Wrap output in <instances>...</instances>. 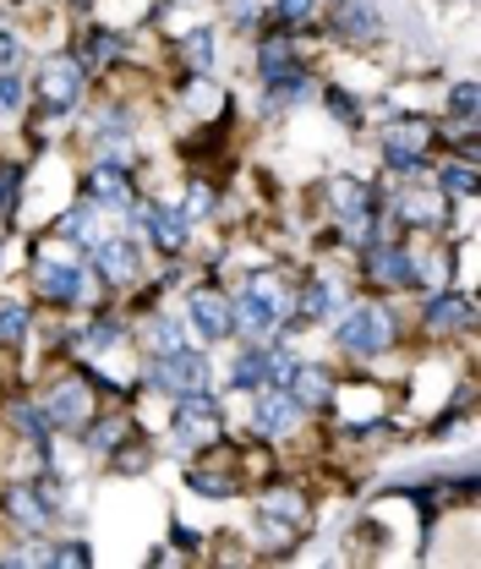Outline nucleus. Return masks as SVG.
Segmentation results:
<instances>
[{"instance_id": "1", "label": "nucleus", "mask_w": 481, "mask_h": 569, "mask_svg": "<svg viewBox=\"0 0 481 569\" xmlns=\"http://www.w3.org/2000/svg\"><path fill=\"white\" fill-rule=\"evenodd\" d=\"M329 323H334L340 356H350V361H383V356L400 346V318H394V307L383 296H367V301H350L344 296V307Z\"/></svg>"}, {"instance_id": "2", "label": "nucleus", "mask_w": 481, "mask_h": 569, "mask_svg": "<svg viewBox=\"0 0 481 569\" xmlns=\"http://www.w3.org/2000/svg\"><path fill=\"white\" fill-rule=\"evenodd\" d=\"M432 148H438V121L432 116L389 110V127L378 138V153H383V170L400 176V187L432 181Z\"/></svg>"}, {"instance_id": "3", "label": "nucleus", "mask_w": 481, "mask_h": 569, "mask_svg": "<svg viewBox=\"0 0 481 569\" xmlns=\"http://www.w3.org/2000/svg\"><path fill=\"white\" fill-rule=\"evenodd\" d=\"M290 290L295 284H284L269 269H258V274H247V280L230 290V312H236V340H274L279 329H284V318H290Z\"/></svg>"}, {"instance_id": "4", "label": "nucleus", "mask_w": 481, "mask_h": 569, "mask_svg": "<svg viewBox=\"0 0 481 569\" xmlns=\"http://www.w3.org/2000/svg\"><path fill=\"white\" fill-rule=\"evenodd\" d=\"M213 438H224V406L213 389H192L170 400V449L176 455H203Z\"/></svg>"}, {"instance_id": "5", "label": "nucleus", "mask_w": 481, "mask_h": 569, "mask_svg": "<svg viewBox=\"0 0 481 569\" xmlns=\"http://www.w3.org/2000/svg\"><path fill=\"white\" fill-rule=\"evenodd\" d=\"M138 389L148 395H192V389H213V356L203 346H181V351H164V356H148V372H142Z\"/></svg>"}, {"instance_id": "6", "label": "nucleus", "mask_w": 481, "mask_h": 569, "mask_svg": "<svg viewBox=\"0 0 481 569\" xmlns=\"http://www.w3.org/2000/svg\"><path fill=\"white\" fill-rule=\"evenodd\" d=\"M355 274L372 296H415V269H411V241L383 236L372 247L355 252Z\"/></svg>"}, {"instance_id": "7", "label": "nucleus", "mask_w": 481, "mask_h": 569, "mask_svg": "<svg viewBox=\"0 0 481 569\" xmlns=\"http://www.w3.org/2000/svg\"><path fill=\"white\" fill-rule=\"evenodd\" d=\"M33 406H39V417L50 422L56 438H77L82 427L93 422V411H99V389H93L82 372H67V378H56Z\"/></svg>"}, {"instance_id": "8", "label": "nucleus", "mask_w": 481, "mask_h": 569, "mask_svg": "<svg viewBox=\"0 0 481 569\" xmlns=\"http://www.w3.org/2000/svg\"><path fill=\"white\" fill-rule=\"evenodd\" d=\"M82 93H88V71L77 67V56H50L33 71V99L44 104L50 121H71L82 110Z\"/></svg>"}, {"instance_id": "9", "label": "nucleus", "mask_w": 481, "mask_h": 569, "mask_svg": "<svg viewBox=\"0 0 481 569\" xmlns=\"http://www.w3.org/2000/svg\"><path fill=\"white\" fill-rule=\"evenodd\" d=\"M82 258H88V269L110 284V290H132V284L148 274V263H142V236H132V230H104Z\"/></svg>"}, {"instance_id": "10", "label": "nucleus", "mask_w": 481, "mask_h": 569, "mask_svg": "<svg viewBox=\"0 0 481 569\" xmlns=\"http://www.w3.org/2000/svg\"><path fill=\"white\" fill-rule=\"evenodd\" d=\"M421 329L432 340H449V335H477V296L471 284H438V290H421Z\"/></svg>"}, {"instance_id": "11", "label": "nucleus", "mask_w": 481, "mask_h": 569, "mask_svg": "<svg viewBox=\"0 0 481 569\" xmlns=\"http://www.w3.org/2000/svg\"><path fill=\"white\" fill-rule=\"evenodd\" d=\"M181 312H187V329L203 340V346H224V340H236V312H230V290L219 280H198L187 284V301H181Z\"/></svg>"}, {"instance_id": "12", "label": "nucleus", "mask_w": 481, "mask_h": 569, "mask_svg": "<svg viewBox=\"0 0 481 569\" xmlns=\"http://www.w3.org/2000/svg\"><path fill=\"white\" fill-rule=\"evenodd\" d=\"M323 28H329V39L344 44V50H372V44L389 33V22H383V11H378L372 0H334V6L323 11Z\"/></svg>"}, {"instance_id": "13", "label": "nucleus", "mask_w": 481, "mask_h": 569, "mask_svg": "<svg viewBox=\"0 0 481 569\" xmlns=\"http://www.w3.org/2000/svg\"><path fill=\"white\" fill-rule=\"evenodd\" d=\"M307 422V411L290 400V389L284 383H263V389H252V438H263V443H284L290 432H301Z\"/></svg>"}, {"instance_id": "14", "label": "nucleus", "mask_w": 481, "mask_h": 569, "mask_svg": "<svg viewBox=\"0 0 481 569\" xmlns=\"http://www.w3.org/2000/svg\"><path fill=\"white\" fill-rule=\"evenodd\" d=\"M290 400L301 406V411H312V417H334L340 411V378H334V367L329 361H295V372H290Z\"/></svg>"}, {"instance_id": "15", "label": "nucleus", "mask_w": 481, "mask_h": 569, "mask_svg": "<svg viewBox=\"0 0 481 569\" xmlns=\"http://www.w3.org/2000/svg\"><path fill=\"white\" fill-rule=\"evenodd\" d=\"M82 192H88L104 213H127L142 198L138 192V170H132V164H116V159H93V164H88Z\"/></svg>"}, {"instance_id": "16", "label": "nucleus", "mask_w": 481, "mask_h": 569, "mask_svg": "<svg viewBox=\"0 0 481 569\" xmlns=\"http://www.w3.org/2000/svg\"><path fill=\"white\" fill-rule=\"evenodd\" d=\"M127 50H132V33H121V28H110V22H93V28H82V39H77V67L88 71V77H104V71H116L127 61Z\"/></svg>"}, {"instance_id": "17", "label": "nucleus", "mask_w": 481, "mask_h": 569, "mask_svg": "<svg viewBox=\"0 0 481 569\" xmlns=\"http://www.w3.org/2000/svg\"><path fill=\"white\" fill-rule=\"evenodd\" d=\"M0 515H6L22 537H50V531H56V520H50L44 498L33 493V482H6V488H0Z\"/></svg>"}, {"instance_id": "18", "label": "nucleus", "mask_w": 481, "mask_h": 569, "mask_svg": "<svg viewBox=\"0 0 481 569\" xmlns=\"http://www.w3.org/2000/svg\"><path fill=\"white\" fill-rule=\"evenodd\" d=\"M312 93H318V82H312V71H290V77H274V82H263V99H258V116L263 121H284V116H295V110H307L312 104Z\"/></svg>"}, {"instance_id": "19", "label": "nucleus", "mask_w": 481, "mask_h": 569, "mask_svg": "<svg viewBox=\"0 0 481 569\" xmlns=\"http://www.w3.org/2000/svg\"><path fill=\"white\" fill-rule=\"evenodd\" d=\"M127 335H132V329H127V318H121V312H110V307H93V318L71 329V351L93 361V356L116 351V346H121Z\"/></svg>"}, {"instance_id": "20", "label": "nucleus", "mask_w": 481, "mask_h": 569, "mask_svg": "<svg viewBox=\"0 0 481 569\" xmlns=\"http://www.w3.org/2000/svg\"><path fill=\"white\" fill-rule=\"evenodd\" d=\"M0 417H6V427H11L17 438H28V443H33V449L44 455L39 466H56V443H61V438L50 432V422L39 417V406H33V400H22V395H11V400L0 406Z\"/></svg>"}, {"instance_id": "21", "label": "nucleus", "mask_w": 481, "mask_h": 569, "mask_svg": "<svg viewBox=\"0 0 481 569\" xmlns=\"http://www.w3.org/2000/svg\"><path fill=\"white\" fill-rule=\"evenodd\" d=\"M252 67L263 82H274V77H290V71H301V33H274V28H263V39H258V56H252Z\"/></svg>"}, {"instance_id": "22", "label": "nucleus", "mask_w": 481, "mask_h": 569, "mask_svg": "<svg viewBox=\"0 0 481 569\" xmlns=\"http://www.w3.org/2000/svg\"><path fill=\"white\" fill-rule=\"evenodd\" d=\"M263 383H269V340H236V356L224 367V389L252 395Z\"/></svg>"}, {"instance_id": "23", "label": "nucleus", "mask_w": 481, "mask_h": 569, "mask_svg": "<svg viewBox=\"0 0 481 569\" xmlns=\"http://www.w3.org/2000/svg\"><path fill=\"white\" fill-rule=\"evenodd\" d=\"M132 432H138V422H132L127 411H104V406H99V411H93V422L77 432V443H82V455L104 460V455H110V449H121Z\"/></svg>"}, {"instance_id": "24", "label": "nucleus", "mask_w": 481, "mask_h": 569, "mask_svg": "<svg viewBox=\"0 0 481 569\" xmlns=\"http://www.w3.org/2000/svg\"><path fill=\"white\" fill-rule=\"evenodd\" d=\"M378 198H383V187H372V181H361V176H329V187H323V203H329L334 219L372 213L378 209Z\"/></svg>"}, {"instance_id": "25", "label": "nucleus", "mask_w": 481, "mask_h": 569, "mask_svg": "<svg viewBox=\"0 0 481 569\" xmlns=\"http://www.w3.org/2000/svg\"><path fill=\"white\" fill-rule=\"evenodd\" d=\"M104 236V209L82 192V198H71V209L56 219V241H71L77 252H88L93 241Z\"/></svg>"}, {"instance_id": "26", "label": "nucleus", "mask_w": 481, "mask_h": 569, "mask_svg": "<svg viewBox=\"0 0 481 569\" xmlns=\"http://www.w3.org/2000/svg\"><path fill=\"white\" fill-rule=\"evenodd\" d=\"M258 515H269V520H279V526L307 531V520H312V498L301 493L295 482H274V488H263V498H258Z\"/></svg>"}, {"instance_id": "27", "label": "nucleus", "mask_w": 481, "mask_h": 569, "mask_svg": "<svg viewBox=\"0 0 481 569\" xmlns=\"http://www.w3.org/2000/svg\"><path fill=\"white\" fill-rule=\"evenodd\" d=\"M432 187L449 198V203H460V209H471L481 198V176L477 164H465V159H443V164H432Z\"/></svg>"}, {"instance_id": "28", "label": "nucleus", "mask_w": 481, "mask_h": 569, "mask_svg": "<svg viewBox=\"0 0 481 569\" xmlns=\"http://www.w3.org/2000/svg\"><path fill=\"white\" fill-rule=\"evenodd\" d=\"M323 22V0H274L263 6V22L258 28H274V33H312Z\"/></svg>"}, {"instance_id": "29", "label": "nucleus", "mask_w": 481, "mask_h": 569, "mask_svg": "<svg viewBox=\"0 0 481 569\" xmlns=\"http://www.w3.org/2000/svg\"><path fill=\"white\" fill-rule=\"evenodd\" d=\"M213 50H219V33H213V22H198V28H187V33H176V67L181 71H213Z\"/></svg>"}, {"instance_id": "30", "label": "nucleus", "mask_w": 481, "mask_h": 569, "mask_svg": "<svg viewBox=\"0 0 481 569\" xmlns=\"http://www.w3.org/2000/svg\"><path fill=\"white\" fill-rule=\"evenodd\" d=\"M132 340H138L148 356H164V351L192 346V340H187V329H181V318H164V312H148L138 329H132Z\"/></svg>"}, {"instance_id": "31", "label": "nucleus", "mask_w": 481, "mask_h": 569, "mask_svg": "<svg viewBox=\"0 0 481 569\" xmlns=\"http://www.w3.org/2000/svg\"><path fill=\"white\" fill-rule=\"evenodd\" d=\"M318 99H323V110L334 116V127H344V132H361V127H367V99H361V93H350L340 82H323Z\"/></svg>"}, {"instance_id": "32", "label": "nucleus", "mask_w": 481, "mask_h": 569, "mask_svg": "<svg viewBox=\"0 0 481 569\" xmlns=\"http://www.w3.org/2000/svg\"><path fill=\"white\" fill-rule=\"evenodd\" d=\"M104 460H110V471H116V477H148L159 455H153V443H148V438H138V432H132V438H127L121 449H110Z\"/></svg>"}, {"instance_id": "33", "label": "nucleus", "mask_w": 481, "mask_h": 569, "mask_svg": "<svg viewBox=\"0 0 481 569\" xmlns=\"http://www.w3.org/2000/svg\"><path fill=\"white\" fill-rule=\"evenodd\" d=\"M28 335H33V307L17 301V296H0V346L17 351Z\"/></svg>"}, {"instance_id": "34", "label": "nucleus", "mask_w": 481, "mask_h": 569, "mask_svg": "<svg viewBox=\"0 0 481 569\" xmlns=\"http://www.w3.org/2000/svg\"><path fill=\"white\" fill-rule=\"evenodd\" d=\"M44 569H93V542H82V537H50L44 542Z\"/></svg>"}, {"instance_id": "35", "label": "nucleus", "mask_w": 481, "mask_h": 569, "mask_svg": "<svg viewBox=\"0 0 481 569\" xmlns=\"http://www.w3.org/2000/svg\"><path fill=\"white\" fill-rule=\"evenodd\" d=\"M181 213H187L192 224L219 219V187H213L208 176H192V181H187V192H181Z\"/></svg>"}, {"instance_id": "36", "label": "nucleus", "mask_w": 481, "mask_h": 569, "mask_svg": "<svg viewBox=\"0 0 481 569\" xmlns=\"http://www.w3.org/2000/svg\"><path fill=\"white\" fill-rule=\"evenodd\" d=\"M477 82L471 77H460V82H449V93H443V121H477Z\"/></svg>"}, {"instance_id": "37", "label": "nucleus", "mask_w": 481, "mask_h": 569, "mask_svg": "<svg viewBox=\"0 0 481 569\" xmlns=\"http://www.w3.org/2000/svg\"><path fill=\"white\" fill-rule=\"evenodd\" d=\"M22 104H28V82H22V71H0V121H17Z\"/></svg>"}, {"instance_id": "38", "label": "nucleus", "mask_w": 481, "mask_h": 569, "mask_svg": "<svg viewBox=\"0 0 481 569\" xmlns=\"http://www.w3.org/2000/svg\"><path fill=\"white\" fill-rule=\"evenodd\" d=\"M224 6V22L236 28V33H252L258 22H263V0H219Z\"/></svg>"}, {"instance_id": "39", "label": "nucleus", "mask_w": 481, "mask_h": 569, "mask_svg": "<svg viewBox=\"0 0 481 569\" xmlns=\"http://www.w3.org/2000/svg\"><path fill=\"white\" fill-rule=\"evenodd\" d=\"M22 67H28V44H22L17 28L0 22V71H22Z\"/></svg>"}, {"instance_id": "40", "label": "nucleus", "mask_w": 481, "mask_h": 569, "mask_svg": "<svg viewBox=\"0 0 481 569\" xmlns=\"http://www.w3.org/2000/svg\"><path fill=\"white\" fill-rule=\"evenodd\" d=\"M170 542H176L181 553H198V548H203V531H192V526L176 520V526H170Z\"/></svg>"}]
</instances>
